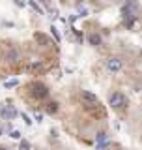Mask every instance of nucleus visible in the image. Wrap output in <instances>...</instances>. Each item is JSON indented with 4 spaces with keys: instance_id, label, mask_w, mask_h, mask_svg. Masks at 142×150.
<instances>
[{
    "instance_id": "14",
    "label": "nucleus",
    "mask_w": 142,
    "mask_h": 150,
    "mask_svg": "<svg viewBox=\"0 0 142 150\" xmlns=\"http://www.w3.org/2000/svg\"><path fill=\"white\" fill-rule=\"evenodd\" d=\"M19 148H21V150H30V145H28V141H21Z\"/></svg>"
},
{
    "instance_id": "13",
    "label": "nucleus",
    "mask_w": 142,
    "mask_h": 150,
    "mask_svg": "<svg viewBox=\"0 0 142 150\" xmlns=\"http://www.w3.org/2000/svg\"><path fill=\"white\" fill-rule=\"evenodd\" d=\"M30 6H32V8H34V9H36V11H37L39 15H43V9H41L39 6H37V2H36V0H30Z\"/></svg>"
},
{
    "instance_id": "7",
    "label": "nucleus",
    "mask_w": 142,
    "mask_h": 150,
    "mask_svg": "<svg viewBox=\"0 0 142 150\" xmlns=\"http://www.w3.org/2000/svg\"><path fill=\"white\" fill-rule=\"evenodd\" d=\"M19 58H21V55H19V51H15V49H9L8 53H6V60H9V62H17Z\"/></svg>"
},
{
    "instance_id": "10",
    "label": "nucleus",
    "mask_w": 142,
    "mask_h": 150,
    "mask_svg": "<svg viewBox=\"0 0 142 150\" xmlns=\"http://www.w3.org/2000/svg\"><path fill=\"white\" fill-rule=\"evenodd\" d=\"M36 40H37V41H41L43 45H51V40H49L47 36H43V34H36Z\"/></svg>"
},
{
    "instance_id": "21",
    "label": "nucleus",
    "mask_w": 142,
    "mask_h": 150,
    "mask_svg": "<svg viewBox=\"0 0 142 150\" xmlns=\"http://www.w3.org/2000/svg\"><path fill=\"white\" fill-rule=\"evenodd\" d=\"M0 150H8V148H6V146H0Z\"/></svg>"
},
{
    "instance_id": "12",
    "label": "nucleus",
    "mask_w": 142,
    "mask_h": 150,
    "mask_svg": "<svg viewBox=\"0 0 142 150\" xmlns=\"http://www.w3.org/2000/svg\"><path fill=\"white\" fill-rule=\"evenodd\" d=\"M56 111H58V103H54V101H53V103L47 105V113L53 114V113H56Z\"/></svg>"
},
{
    "instance_id": "16",
    "label": "nucleus",
    "mask_w": 142,
    "mask_h": 150,
    "mask_svg": "<svg viewBox=\"0 0 142 150\" xmlns=\"http://www.w3.org/2000/svg\"><path fill=\"white\" fill-rule=\"evenodd\" d=\"M15 6H19V8H24V6H26V2H24V0H15Z\"/></svg>"
},
{
    "instance_id": "6",
    "label": "nucleus",
    "mask_w": 142,
    "mask_h": 150,
    "mask_svg": "<svg viewBox=\"0 0 142 150\" xmlns=\"http://www.w3.org/2000/svg\"><path fill=\"white\" fill-rule=\"evenodd\" d=\"M95 145H97V148H105V146L108 145V137H106V133H99L97 139H95Z\"/></svg>"
},
{
    "instance_id": "4",
    "label": "nucleus",
    "mask_w": 142,
    "mask_h": 150,
    "mask_svg": "<svg viewBox=\"0 0 142 150\" xmlns=\"http://www.w3.org/2000/svg\"><path fill=\"white\" fill-rule=\"evenodd\" d=\"M0 114H2L4 120H11V118L17 116V111H15L11 105H8V107H2V109H0Z\"/></svg>"
},
{
    "instance_id": "5",
    "label": "nucleus",
    "mask_w": 142,
    "mask_h": 150,
    "mask_svg": "<svg viewBox=\"0 0 142 150\" xmlns=\"http://www.w3.org/2000/svg\"><path fill=\"white\" fill-rule=\"evenodd\" d=\"M106 68L110 69V71H120V69H122V60L116 58V56H114V58H108V60H106Z\"/></svg>"
},
{
    "instance_id": "20",
    "label": "nucleus",
    "mask_w": 142,
    "mask_h": 150,
    "mask_svg": "<svg viewBox=\"0 0 142 150\" xmlns=\"http://www.w3.org/2000/svg\"><path fill=\"white\" fill-rule=\"evenodd\" d=\"M41 2H45V4H49V2H51V0H41Z\"/></svg>"
},
{
    "instance_id": "22",
    "label": "nucleus",
    "mask_w": 142,
    "mask_h": 150,
    "mask_svg": "<svg viewBox=\"0 0 142 150\" xmlns=\"http://www.w3.org/2000/svg\"><path fill=\"white\" fill-rule=\"evenodd\" d=\"M75 2H82V0H75Z\"/></svg>"
},
{
    "instance_id": "15",
    "label": "nucleus",
    "mask_w": 142,
    "mask_h": 150,
    "mask_svg": "<svg viewBox=\"0 0 142 150\" xmlns=\"http://www.w3.org/2000/svg\"><path fill=\"white\" fill-rule=\"evenodd\" d=\"M51 32H53V36H54V40H56V43H58V41H60V34H58V30H56V28H51Z\"/></svg>"
},
{
    "instance_id": "8",
    "label": "nucleus",
    "mask_w": 142,
    "mask_h": 150,
    "mask_svg": "<svg viewBox=\"0 0 142 150\" xmlns=\"http://www.w3.org/2000/svg\"><path fill=\"white\" fill-rule=\"evenodd\" d=\"M28 71H41L43 69V64L41 62H34V64H28Z\"/></svg>"
},
{
    "instance_id": "19",
    "label": "nucleus",
    "mask_w": 142,
    "mask_h": 150,
    "mask_svg": "<svg viewBox=\"0 0 142 150\" xmlns=\"http://www.w3.org/2000/svg\"><path fill=\"white\" fill-rule=\"evenodd\" d=\"M41 118H43V114H41V113H36V120H37V122H41Z\"/></svg>"
},
{
    "instance_id": "11",
    "label": "nucleus",
    "mask_w": 142,
    "mask_h": 150,
    "mask_svg": "<svg viewBox=\"0 0 142 150\" xmlns=\"http://www.w3.org/2000/svg\"><path fill=\"white\" fill-rule=\"evenodd\" d=\"M13 87H19V81H17V79H11V81H6L4 83V88H13Z\"/></svg>"
},
{
    "instance_id": "1",
    "label": "nucleus",
    "mask_w": 142,
    "mask_h": 150,
    "mask_svg": "<svg viewBox=\"0 0 142 150\" xmlns=\"http://www.w3.org/2000/svg\"><path fill=\"white\" fill-rule=\"evenodd\" d=\"M108 103H110L114 109H122V107L127 105V98H125L122 92H114V94H110V98H108Z\"/></svg>"
},
{
    "instance_id": "9",
    "label": "nucleus",
    "mask_w": 142,
    "mask_h": 150,
    "mask_svg": "<svg viewBox=\"0 0 142 150\" xmlns=\"http://www.w3.org/2000/svg\"><path fill=\"white\" fill-rule=\"evenodd\" d=\"M90 43H92V45H101V36H99V34H90Z\"/></svg>"
},
{
    "instance_id": "3",
    "label": "nucleus",
    "mask_w": 142,
    "mask_h": 150,
    "mask_svg": "<svg viewBox=\"0 0 142 150\" xmlns=\"http://www.w3.org/2000/svg\"><path fill=\"white\" fill-rule=\"evenodd\" d=\"M80 100L84 101V105H88V107H95V105H99L97 96H93L92 92H88V90H82V92H80Z\"/></svg>"
},
{
    "instance_id": "17",
    "label": "nucleus",
    "mask_w": 142,
    "mask_h": 150,
    "mask_svg": "<svg viewBox=\"0 0 142 150\" xmlns=\"http://www.w3.org/2000/svg\"><path fill=\"white\" fill-rule=\"evenodd\" d=\"M22 120H24V122H26V124H28V126H30V124H32V120H30V118H28V114H22Z\"/></svg>"
},
{
    "instance_id": "18",
    "label": "nucleus",
    "mask_w": 142,
    "mask_h": 150,
    "mask_svg": "<svg viewBox=\"0 0 142 150\" xmlns=\"http://www.w3.org/2000/svg\"><path fill=\"white\" fill-rule=\"evenodd\" d=\"M11 137H13V139H19V137H21V133H19V131H11Z\"/></svg>"
},
{
    "instance_id": "2",
    "label": "nucleus",
    "mask_w": 142,
    "mask_h": 150,
    "mask_svg": "<svg viewBox=\"0 0 142 150\" xmlns=\"http://www.w3.org/2000/svg\"><path fill=\"white\" fill-rule=\"evenodd\" d=\"M30 88H32V96H34V98H37V100H41V98H47V96H49V88L45 87V85H41V83H32Z\"/></svg>"
}]
</instances>
